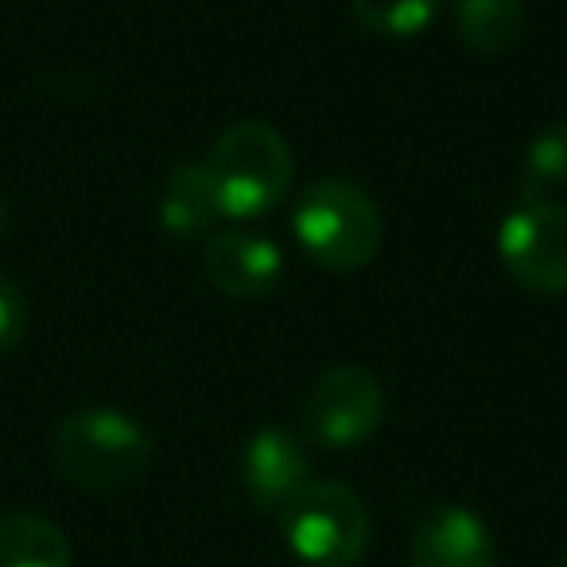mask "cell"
<instances>
[{
    "mask_svg": "<svg viewBox=\"0 0 567 567\" xmlns=\"http://www.w3.org/2000/svg\"><path fill=\"white\" fill-rule=\"evenodd\" d=\"M28 334V300L9 276H0V354Z\"/></svg>",
    "mask_w": 567,
    "mask_h": 567,
    "instance_id": "cell-15",
    "label": "cell"
},
{
    "mask_svg": "<svg viewBox=\"0 0 567 567\" xmlns=\"http://www.w3.org/2000/svg\"><path fill=\"white\" fill-rule=\"evenodd\" d=\"M292 237L311 265L358 272L385 245V218L358 183L316 179L292 203Z\"/></svg>",
    "mask_w": 567,
    "mask_h": 567,
    "instance_id": "cell-3",
    "label": "cell"
},
{
    "mask_svg": "<svg viewBox=\"0 0 567 567\" xmlns=\"http://www.w3.org/2000/svg\"><path fill=\"white\" fill-rule=\"evenodd\" d=\"M311 478V455L288 427H257L241 451V486L252 509L276 513Z\"/></svg>",
    "mask_w": 567,
    "mask_h": 567,
    "instance_id": "cell-9",
    "label": "cell"
},
{
    "mask_svg": "<svg viewBox=\"0 0 567 567\" xmlns=\"http://www.w3.org/2000/svg\"><path fill=\"white\" fill-rule=\"evenodd\" d=\"M412 567H497V540L474 509L443 502L420 513L409 540Z\"/></svg>",
    "mask_w": 567,
    "mask_h": 567,
    "instance_id": "cell-8",
    "label": "cell"
},
{
    "mask_svg": "<svg viewBox=\"0 0 567 567\" xmlns=\"http://www.w3.org/2000/svg\"><path fill=\"white\" fill-rule=\"evenodd\" d=\"M4 234H9V206L0 198V241H4Z\"/></svg>",
    "mask_w": 567,
    "mask_h": 567,
    "instance_id": "cell-16",
    "label": "cell"
},
{
    "mask_svg": "<svg viewBox=\"0 0 567 567\" xmlns=\"http://www.w3.org/2000/svg\"><path fill=\"white\" fill-rule=\"evenodd\" d=\"M0 567H71V540L43 513H4Z\"/></svg>",
    "mask_w": 567,
    "mask_h": 567,
    "instance_id": "cell-12",
    "label": "cell"
},
{
    "mask_svg": "<svg viewBox=\"0 0 567 567\" xmlns=\"http://www.w3.org/2000/svg\"><path fill=\"white\" fill-rule=\"evenodd\" d=\"M567 187V117L544 125L520 159V198H551Z\"/></svg>",
    "mask_w": 567,
    "mask_h": 567,
    "instance_id": "cell-13",
    "label": "cell"
},
{
    "mask_svg": "<svg viewBox=\"0 0 567 567\" xmlns=\"http://www.w3.org/2000/svg\"><path fill=\"white\" fill-rule=\"evenodd\" d=\"M551 567H567V551H564V556H556V564H551Z\"/></svg>",
    "mask_w": 567,
    "mask_h": 567,
    "instance_id": "cell-17",
    "label": "cell"
},
{
    "mask_svg": "<svg viewBox=\"0 0 567 567\" xmlns=\"http://www.w3.org/2000/svg\"><path fill=\"white\" fill-rule=\"evenodd\" d=\"M447 0H350L354 20L385 40H416L440 20Z\"/></svg>",
    "mask_w": 567,
    "mask_h": 567,
    "instance_id": "cell-14",
    "label": "cell"
},
{
    "mask_svg": "<svg viewBox=\"0 0 567 567\" xmlns=\"http://www.w3.org/2000/svg\"><path fill=\"white\" fill-rule=\"evenodd\" d=\"M203 272L229 300H265L284 280V252L268 234L229 226L206 241Z\"/></svg>",
    "mask_w": 567,
    "mask_h": 567,
    "instance_id": "cell-7",
    "label": "cell"
},
{
    "mask_svg": "<svg viewBox=\"0 0 567 567\" xmlns=\"http://www.w3.org/2000/svg\"><path fill=\"white\" fill-rule=\"evenodd\" d=\"M203 164L218 190L221 218L229 221H257L292 195V144L268 121H237L221 128Z\"/></svg>",
    "mask_w": 567,
    "mask_h": 567,
    "instance_id": "cell-2",
    "label": "cell"
},
{
    "mask_svg": "<svg viewBox=\"0 0 567 567\" xmlns=\"http://www.w3.org/2000/svg\"><path fill=\"white\" fill-rule=\"evenodd\" d=\"M389 412L385 385L365 365L342 362L323 370L303 396V432L327 451H354L381 432Z\"/></svg>",
    "mask_w": 567,
    "mask_h": 567,
    "instance_id": "cell-5",
    "label": "cell"
},
{
    "mask_svg": "<svg viewBox=\"0 0 567 567\" xmlns=\"http://www.w3.org/2000/svg\"><path fill=\"white\" fill-rule=\"evenodd\" d=\"M451 24L458 40L478 55H505L525 40V0H451Z\"/></svg>",
    "mask_w": 567,
    "mask_h": 567,
    "instance_id": "cell-11",
    "label": "cell"
},
{
    "mask_svg": "<svg viewBox=\"0 0 567 567\" xmlns=\"http://www.w3.org/2000/svg\"><path fill=\"white\" fill-rule=\"evenodd\" d=\"M505 272L536 296H567V206L520 198L497 226Z\"/></svg>",
    "mask_w": 567,
    "mask_h": 567,
    "instance_id": "cell-6",
    "label": "cell"
},
{
    "mask_svg": "<svg viewBox=\"0 0 567 567\" xmlns=\"http://www.w3.org/2000/svg\"><path fill=\"white\" fill-rule=\"evenodd\" d=\"M156 218L167 234L183 237V241L198 234H210L214 221H221L218 190H214V179L203 159H183V164H175L167 172Z\"/></svg>",
    "mask_w": 567,
    "mask_h": 567,
    "instance_id": "cell-10",
    "label": "cell"
},
{
    "mask_svg": "<svg viewBox=\"0 0 567 567\" xmlns=\"http://www.w3.org/2000/svg\"><path fill=\"white\" fill-rule=\"evenodd\" d=\"M280 536L303 567H358L370 551L373 520L362 494L342 482L308 478L276 509Z\"/></svg>",
    "mask_w": 567,
    "mask_h": 567,
    "instance_id": "cell-4",
    "label": "cell"
},
{
    "mask_svg": "<svg viewBox=\"0 0 567 567\" xmlns=\"http://www.w3.org/2000/svg\"><path fill=\"white\" fill-rule=\"evenodd\" d=\"M156 458L152 432L110 404L74 409L55 427V471L71 486L94 494H121L144 482Z\"/></svg>",
    "mask_w": 567,
    "mask_h": 567,
    "instance_id": "cell-1",
    "label": "cell"
}]
</instances>
